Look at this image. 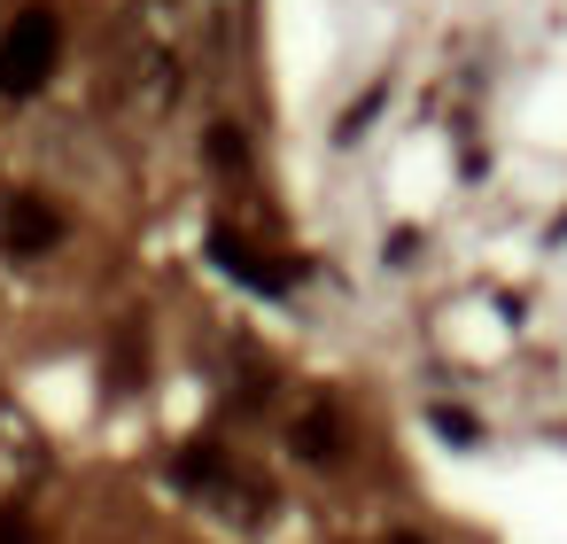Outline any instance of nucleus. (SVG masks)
Returning <instances> with one entry per match:
<instances>
[{
	"label": "nucleus",
	"instance_id": "423d86ee",
	"mask_svg": "<svg viewBox=\"0 0 567 544\" xmlns=\"http://www.w3.org/2000/svg\"><path fill=\"white\" fill-rule=\"evenodd\" d=\"M296 459H311V466H327V459H342V412L334 404H311L303 420H296Z\"/></svg>",
	"mask_w": 567,
	"mask_h": 544
},
{
	"label": "nucleus",
	"instance_id": "20e7f679",
	"mask_svg": "<svg viewBox=\"0 0 567 544\" xmlns=\"http://www.w3.org/2000/svg\"><path fill=\"white\" fill-rule=\"evenodd\" d=\"M210 265L226 273V280H241V288H257V296H288L296 288V265H280V257H257L234 226H210Z\"/></svg>",
	"mask_w": 567,
	"mask_h": 544
},
{
	"label": "nucleus",
	"instance_id": "f257e3e1",
	"mask_svg": "<svg viewBox=\"0 0 567 544\" xmlns=\"http://www.w3.org/2000/svg\"><path fill=\"white\" fill-rule=\"evenodd\" d=\"M55 63H63V24L48 9H17L9 32H0V94H9V102L48 94Z\"/></svg>",
	"mask_w": 567,
	"mask_h": 544
},
{
	"label": "nucleus",
	"instance_id": "39448f33",
	"mask_svg": "<svg viewBox=\"0 0 567 544\" xmlns=\"http://www.w3.org/2000/svg\"><path fill=\"white\" fill-rule=\"evenodd\" d=\"M125 86H133V110H141V117L172 110V102H179V55L133 40V55H125Z\"/></svg>",
	"mask_w": 567,
	"mask_h": 544
},
{
	"label": "nucleus",
	"instance_id": "f03ea898",
	"mask_svg": "<svg viewBox=\"0 0 567 544\" xmlns=\"http://www.w3.org/2000/svg\"><path fill=\"white\" fill-rule=\"evenodd\" d=\"M55 242H63V218L48 195H32V187L0 195V249H9V265H40Z\"/></svg>",
	"mask_w": 567,
	"mask_h": 544
},
{
	"label": "nucleus",
	"instance_id": "6e6552de",
	"mask_svg": "<svg viewBox=\"0 0 567 544\" xmlns=\"http://www.w3.org/2000/svg\"><path fill=\"white\" fill-rule=\"evenodd\" d=\"M0 544H32V513L17 497H0Z\"/></svg>",
	"mask_w": 567,
	"mask_h": 544
},
{
	"label": "nucleus",
	"instance_id": "7ed1b4c3",
	"mask_svg": "<svg viewBox=\"0 0 567 544\" xmlns=\"http://www.w3.org/2000/svg\"><path fill=\"white\" fill-rule=\"evenodd\" d=\"M172 474H179V490H195V497H210V505H234V497H241V513H257V482H249L218 443H187V451L172 459Z\"/></svg>",
	"mask_w": 567,
	"mask_h": 544
},
{
	"label": "nucleus",
	"instance_id": "0eeeda50",
	"mask_svg": "<svg viewBox=\"0 0 567 544\" xmlns=\"http://www.w3.org/2000/svg\"><path fill=\"white\" fill-rule=\"evenodd\" d=\"M203 148H210V164H218V172H241V164H249L241 125H210V141H203Z\"/></svg>",
	"mask_w": 567,
	"mask_h": 544
},
{
	"label": "nucleus",
	"instance_id": "9d476101",
	"mask_svg": "<svg viewBox=\"0 0 567 544\" xmlns=\"http://www.w3.org/2000/svg\"><path fill=\"white\" fill-rule=\"evenodd\" d=\"M389 544H427V536H412V528H396V536H389Z\"/></svg>",
	"mask_w": 567,
	"mask_h": 544
},
{
	"label": "nucleus",
	"instance_id": "1a4fd4ad",
	"mask_svg": "<svg viewBox=\"0 0 567 544\" xmlns=\"http://www.w3.org/2000/svg\"><path fill=\"white\" fill-rule=\"evenodd\" d=\"M435 428H443V443H482V428L466 412H451V404H435Z\"/></svg>",
	"mask_w": 567,
	"mask_h": 544
}]
</instances>
